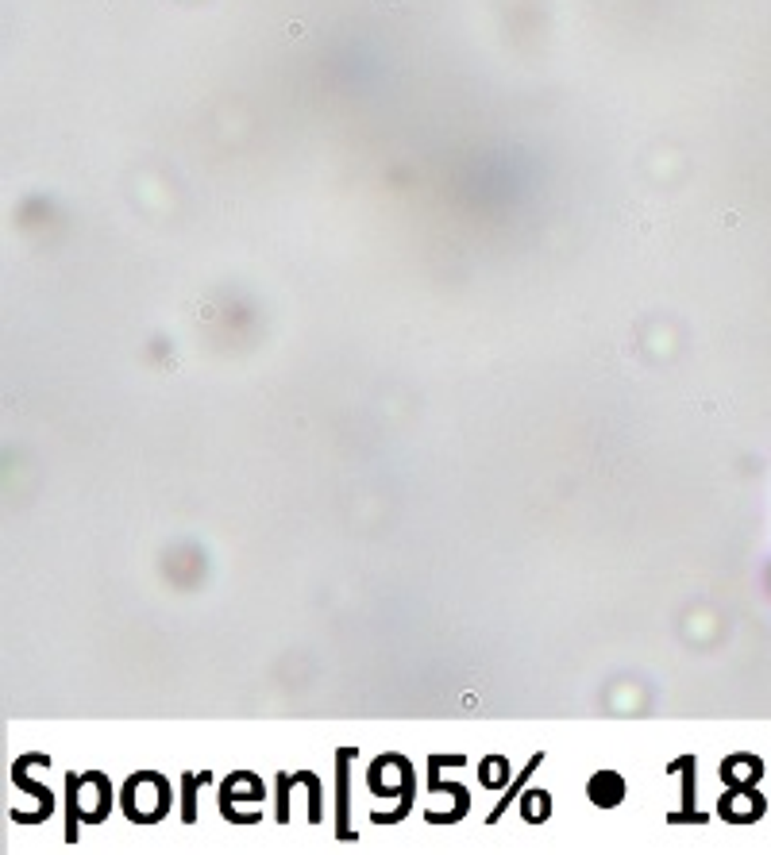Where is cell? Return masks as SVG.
Listing matches in <instances>:
<instances>
[{
	"mask_svg": "<svg viewBox=\"0 0 771 855\" xmlns=\"http://www.w3.org/2000/svg\"><path fill=\"white\" fill-rule=\"evenodd\" d=\"M590 798L598 802V805H610V802H617V798H621V782H617L613 775L594 778V782H590Z\"/></svg>",
	"mask_w": 771,
	"mask_h": 855,
	"instance_id": "obj_1",
	"label": "cell"
}]
</instances>
